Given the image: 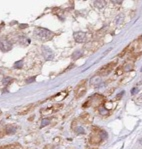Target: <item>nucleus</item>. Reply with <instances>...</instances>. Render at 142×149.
Here are the masks:
<instances>
[{
    "label": "nucleus",
    "instance_id": "15",
    "mask_svg": "<svg viewBox=\"0 0 142 149\" xmlns=\"http://www.w3.org/2000/svg\"><path fill=\"white\" fill-rule=\"evenodd\" d=\"M137 92H138V88H133V89L131 90V94H133V95L136 94Z\"/></svg>",
    "mask_w": 142,
    "mask_h": 149
},
{
    "label": "nucleus",
    "instance_id": "13",
    "mask_svg": "<svg viewBox=\"0 0 142 149\" xmlns=\"http://www.w3.org/2000/svg\"><path fill=\"white\" fill-rule=\"evenodd\" d=\"M76 132L77 133H79V134H84L85 133V131H84V129L82 128V127H77V129H76Z\"/></svg>",
    "mask_w": 142,
    "mask_h": 149
},
{
    "label": "nucleus",
    "instance_id": "14",
    "mask_svg": "<svg viewBox=\"0 0 142 149\" xmlns=\"http://www.w3.org/2000/svg\"><path fill=\"white\" fill-rule=\"evenodd\" d=\"M48 124H49V120H48V119H43L42 122H41V126H42V127H44V126H46V125H48Z\"/></svg>",
    "mask_w": 142,
    "mask_h": 149
},
{
    "label": "nucleus",
    "instance_id": "11",
    "mask_svg": "<svg viewBox=\"0 0 142 149\" xmlns=\"http://www.w3.org/2000/svg\"><path fill=\"white\" fill-rule=\"evenodd\" d=\"M99 113H100L101 115H107V114H108V110H107L105 107H103V108H100V109H99Z\"/></svg>",
    "mask_w": 142,
    "mask_h": 149
},
{
    "label": "nucleus",
    "instance_id": "9",
    "mask_svg": "<svg viewBox=\"0 0 142 149\" xmlns=\"http://www.w3.org/2000/svg\"><path fill=\"white\" fill-rule=\"evenodd\" d=\"M33 105H27L26 107H23L21 111H19V114H26L27 112H29L30 110H32Z\"/></svg>",
    "mask_w": 142,
    "mask_h": 149
},
{
    "label": "nucleus",
    "instance_id": "8",
    "mask_svg": "<svg viewBox=\"0 0 142 149\" xmlns=\"http://www.w3.org/2000/svg\"><path fill=\"white\" fill-rule=\"evenodd\" d=\"M65 96H66V93H65V92H60L59 94H57V95L54 96L53 98L56 99L57 101H62V100L65 98Z\"/></svg>",
    "mask_w": 142,
    "mask_h": 149
},
{
    "label": "nucleus",
    "instance_id": "6",
    "mask_svg": "<svg viewBox=\"0 0 142 149\" xmlns=\"http://www.w3.org/2000/svg\"><path fill=\"white\" fill-rule=\"evenodd\" d=\"M115 64H116V62H112L111 64L109 63V64H107V65H105V66H103V67H101L100 68V70H99V73H101V74H108L112 69H113V67L115 66Z\"/></svg>",
    "mask_w": 142,
    "mask_h": 149
},
{
    "label": "nucleus",
    "instance_id": "4",
    "mask_svg": "<svg viewBox=\"0 0 142 149\" xmlns=\"http://www.w3.org/2000/svg\"><path fill=\"white\" fill-rule=\"evenodd\" d=\"M73 37H74L75 41L78 42V43H83V42H85V41L87 40V35H86V33L81 32V31L75 32L74 35H73Z\"/></svg>",
    "mask_w": 142,
    "mask_h": 149
},
{
    "label": "nucleus",
    "instance_id": "1",
    "mask_svg": "<svg viewBox=\"0 0 142 149\" xmlns=\"http://www.w3.org/2000/svg\"><path fill=\"white\" fill-rule=\"evenodd\" d=\"M35 35L37 36V38H39L41 40H49V39H51L53 34L51 31H49L45 28L38 27L35 29Z\"/></svg>",
    "mask_w": 142,
    "mask_h": 149
},
{
    "label": "nucleus",
    "instance_id": "16",
    "mask_svg": "<svg viewBox=\"0 0 142 149\" xmlns=\"http://www.w3.org/2000/svg\"><path fill=\"white\" fill-rule=\"evenodd\" d=\"M35 80V77H33V78H31V79H28L27 80V83H29V82H33Z\"/></svg>",
    "mask_w": 142,
    "mask_h": 149
},
{
    "label": "nucleus",
    "instance_id": "10",
    "mask_svg": "<svg viewBox=\"0 0 142 149\" xmlns=\"http://www.w3.org/2000/svg\"><path fill=\"white\" fill-rule=\"evenodd\" d=\"M6 132H7L8 134H13V133L15 132V128H14L13 126H11V125H8V126L6 127Z\"/></svg>",
    "mask_w": 142,
    "mask_h": 149
},
{
    "label": "nucleus",
    "instance_id": "17",
    "mask_svg": "<svg viewBox=\"0 0 142 149\" xmlns=\"http://www.w3.org/2000/svg\"><path fill=\"white\" fill-rule=\"evenodd\" d=\"M138 101H140V102H142V94H141V96L138 98Z\"/></svg>",
    "mask_w": 142,
    "mask_h": 149
},
{
    "label": "nucleus",
    "instance_id": "5",
    "mask_svg": "<svg viewBox=\"0 0 142 149\" xmlns=\"http://www.w3.org/2000/svg\"><path fill=\"white\" fill-rule=\"evenodd\" d=\"M85 82L83 81V82H81L79 85H78V87L76 88V90H75V96L76 97H81V96H83L84 95V93L86 92V86L85 85H83Z\"/></svg>",
    "mask_w": 142,
    "mask_h": 149
},
{
    "label": "nucleus",
    "instance_id": "3",
    "mask_svg": "<svg viewBox=\"0 0 142 149\" xmlns=\"http://www.w3.org/2000/svg\"><path fill=\"white\" fill-rule=\"evenodd\" d=\"M42 53H43V55H44V57H45V59L46 60H48V61H51V60H53V58H54V53H53V51L48 47V46H42Z\"/></svg>",
    "mask_w": 142,
    "mask_h": 149
},
{
    "label": "nucleus",
    "instance_id": "2",
    "mask_svg": "<svg viewBox=\"0 0 142 149\" xmlns=\"http://www.w3.org/2000/svg\"><path fill=\"white\" fill-rule=\"evenodd\" d=\"M61 107H62L61 104H55V105H53V106H51V107H49V108H44V109L41 110V115H43V116L51 115V114H53L54 112L58 111L59 108H61Z\"/></svg>",
    "mask_w": 142,
    "mask_h": 149
},
{
    "label": "nucleus",
    "instance_id": "12",
    "mask_svg": "<svg viewBox=\"0 0 142 149\" xmlns=\"http://www.w3.org/2000/svg\"><path fill=\"white\" fill-rule=\"evenodd\" d=\"M22 64H23V62H22V60H20V61H17L15 64H14V66L16 67V68H18V69H20L21 67H22Z\"/></svg>",
    "mask_w": 142,
    "mask_h": 149
},
{
    "label": "nucleus",
    "instance_id": "7",
    "mask_svg": "<svg viewBox=\"0 0 142 149\" xmlns=\"http://www.w3.org/2000/svg\"><path fill=\"white\" fill-rule=\"evenodd\" d=\"M1 49H2V51H8V50L11 49V45H10L8 42L2 41V42H1Z\"/></svg>",
    "mask_w": 142,
    "mask_h": 149
}]
</instances>
